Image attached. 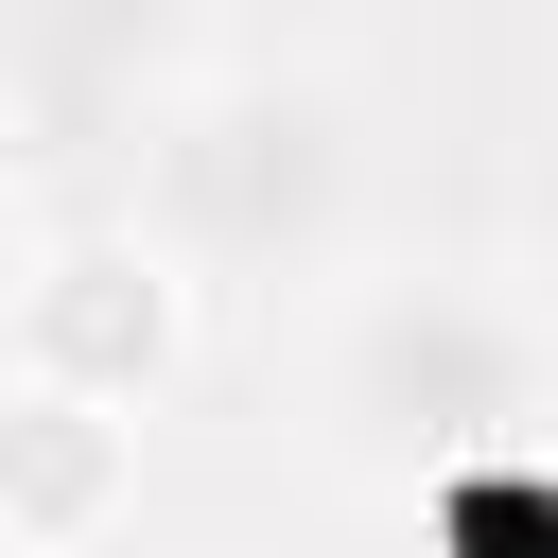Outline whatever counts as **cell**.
<instances>
[{
  "instance_id": "cell-1",
  "label": "cell",
  "mask_w": 558,
  "mask_h": 558,
  "mask_svg": "<svg viewBox=\"0 0 558 558\" xmlns=\"http://www.w3.org/2000/svg\"><path fill=\"white\" fill-rule=\"evenodd\" d=\"M314 436L366 471V488H436L453 453H506L541 436V331L523 296H488L471 262H384L314 314Z\"/></svg>"
},
{
  "instance_id": "cell-2",
  "label": "cell",
  "mask_w": 558,
  "mask_h": 558,
  "mask_svg": "<svg viewBox=\"0 0 558 558\" xmlns=\"http://www.w3.org/2000/svg\"><path fill=\"white\" fill-rule=\"evenodd\" d=\"M349 174H366V140H349L331 70H192L140 122L122 209L227 296V279H314L349 244Z\"/></svg>"
},
{
  "instance_id": "cell-3",
  "label": "cell",
  "mask_w": 558,
  "mask_h": 558,
  "mask_svg": "<svg viewBox=\"0 0 558 558\" xmlns=\"http://www.w3.org/2000/svg\"><path fill=\"white\" fill-rule=\"evenodd\" d=\"M192 314H209V279L140 209H87V227H52L17 262V384H70V401H122L140 418L192 366Z\"/></svg>"
},
{
  "instance_id": "cell-4",
  "label": "cell",
  "mask_w": 558,
  "mask_h": 558,
  "mask_svg": "<svg viewBox=\"0 0 558 558\" xmlns=\"http://www.w3.org/2000/svg\"><path fill=\"white\" fill-rule=\"evenodd\" d=\"M192 70V0H0V122L35 174H122Z\"/></svg>"
},
{
  "instance_id": "cell-5",
  "label": "cell",
  "mask_w": 558,
  "mask_h": 558,
  "mask_svg": "<svg viewBox=\"0 0 558 558\" xmlns=\"http://www.w3.org/2000/svg\"><path fill=\"white\" fill-rule=\"evenodd\" d=\"M122 488H140V418L122 401H70V384L0 401V523L17 541H105Z\"/></svg>"
},
{
  "instance_id": "cell-6",
  "label": "cell",
  "mask_w": 558,
  "mask_h": 558,
  "mask_svg": "<svg viewBox=\"0 0 558 558\" xmlns=\"http://www.w3.org/2000/svg\"><path fill=\"white\" fill-rule=\"evenodd\" d=\"M418 523H436V558H558V453H541V436L453 453V471L418 488Z\"/></svg>"
},
{
  "instance_id": "cell-7",
  "label": "cell",
  "mask_w": 558,
  "mask_h": 558,
  "mask_svg": "<svg viewBox=\"0 0 558 558\" xmlns=\"http://www.w3.org/2000/svg\"><path fill=\"white\" fill-rule=\"evenodd\" d=\"M17 174H35V157H17V122H0V209H17Z\"/></svg>"
},
{
  "instance_id": "cell-8",
  "label": "cell",
  "mask_w": 558,
  "mask_h": 558,
  "mask_svg": "<svg viewBox=\"0 0 558 558\" xmlns=\"http://www.w3.org/2000/svg\"><path fill=\"white\" fill-rule=\"evenodd\" d=\"M0 558H17V523H0Z\"/></svg>"
}]
</instances>
